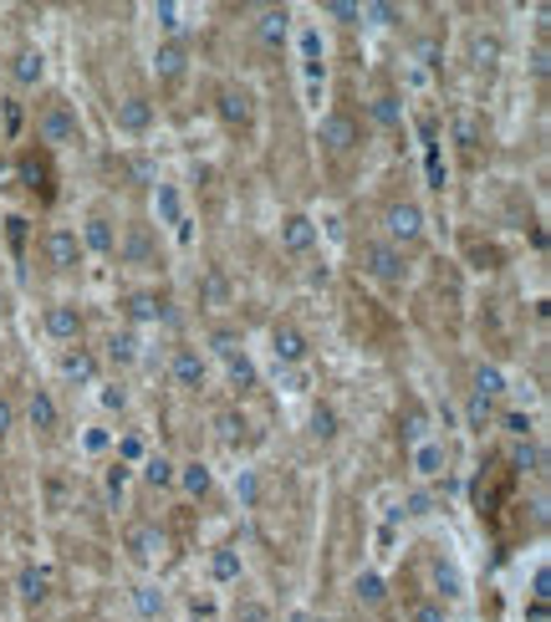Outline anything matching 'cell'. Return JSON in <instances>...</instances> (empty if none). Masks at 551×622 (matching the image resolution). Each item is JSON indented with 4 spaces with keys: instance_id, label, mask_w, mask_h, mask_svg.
<instances>
[{
    "instance_id": "6da1fadb",
    "label": "cell",
    "mask_w": 551,
    "mask_h": 622,
    "mask_svg": "<svg viewBox=\"0 0 551 622\" xmlns=\"http://www.w3.org/2000/svg\"><path fill=\"white\" fill-rule=\"evenodd\" d=\"M357 271H363L367 281H378V286L398 291V286H409L414 261H409V250L388 245L383 236H367V240H357Z\"/></svg>"
},
{
    "instance_id": "7a4b0ae2",
    "label": "cell",
    "mask_w": 551,
    "mask_h": 622,
    "mask_svg": "<svg viewBox=\"0 0 551 622\" xmlns=\"http://www.w3.org/2000/svg\"><path fill=\"white\" fill-rule=\"evenodd\" d=\"M36 143H42L46 153L82 143V112H77V102H67V97H46L42 108H36Z\"/></svg>"
},
{
    "instance_id": "3957f363",
    "label": "cell",
    "mask_w": 551,
    "mask_h": 622,
    "mask_svg": "<svg viewBox=\"0 0 551 622\" xmlns=\"http://www.w3.org/2000/svg\"><path fill=\"white\" fill-rule=\"evenodd\" d=\"M378 225H383V240L398 245V250H414L419 240H425V230H429L425 205H419V199H388L383 215H378Z\"/></svg>"
},
{
    "instance_id": "277c9868",
    "label": "cell",
    "mask_w": 551,
    "mask_h": 622,
    "mask_svg": "<svg viewBox=\"0 0 551 622\" xmlns=\"http://www.w3.org/2000/svg\"><path fill=\"white\" fill-rule=\"evenodd\" d=\"M123 552H128V561L133 567H164L169 561V552H174V541H169V531L158 526V521H133V526L123 531Z\"/></svg>"
},
{
    "instance_id": "5b68a950",
    "label": "cell",
    "mask_w": 551,
    "mask_h": 622,
    "mask_svg": "<svg viewBox=\"0 0 551 622\" xmlns=\"http://www.w3.org/2000/svg\"><path fill=\"white\" fill-rule=\"evenodd\" d=\"M123 265H133V271H154L164 255H158V230L148 220H133L118 230V250H113Z\"/></svg>"
},
{
    "instance_id": "8992f818",
    "label": "cell",
    "mask_w": 551,
    "mask_h": 622,
    "mask_svg": "<svg viewBox=\"0 0 551 622\" xmlns=\"http://www.w3.org/2000/svg\"><path fill=\"white\" fill-rule=\"evenodd\" d=\"M123 327H158V321H169L174 317V302H169V291H158V286H139V291H128L123 302Z\"/></svg>"
},
{
    "instance_id": "52a82bcc",
    "label": "cell",
    "mask_w": 551,
    "mask_h": 622,
    "mask_svg": "<svg viewBox=\"0 0 551 622\" xmlns=\"http://www.w3.org/2000/svg\"><path fill=\"white\" fill-rule=\"evenodd\" d=\"M214 118L230 133H251L255 128V92L245 83H220L214 87Z\"/></svg>"
},
{
    "instance_id": "ba28073f",
    "label": "cell",
    "mask_w": 551,
    "mask_h": 622,
    "mask_svg": "<svg viewBox=\"0 0 551 622\" xmlns=\"http://www.w3.org/2000/svg\"><path fill=\"white\" fill-rule=\"evenodd\" d=\"M317 143L332 159H348V153L363 149V123H357L353 112H322L317 118Z\"/></svg>"
},
{
    "instance_id": "9c48e42d",
    "label": "cell",
    "mask_w": 551,
    "mask_h": 622,
    "mask_svg": "<svg viewBox=\"0 0 551 622\" xmlns=\"http://www.w3.org/2000/svg\"><path fill=\"white\" fill-rule=\"evenodd\" d=\"M15 184L26 194H36L42 205H52L57 199V168H52V153L46 149H26L21 159H15Z\"/></svg>"
},
{
    "instance_id": "30bf717a",
    "label": "cell",
    "mask_w": 551,
    "mask_h": 622,
    "mask_svg": "<svg viewBox=\"0 0 551 622\" xmlns=\"http://www.w3.org/2000/svg\"><path fill=\"white\" fill-rule=\"evenodd\" d=\"M42 261L57 271V276H71V271H82L87 261V250L82 240H77V230H67V225H52L42 236Z\"/></svg>"
},
{
    "instance_id": "8fae6325",
    "label": "cell",
    "mask_w": 551,
    "mask_h": 622,
    "mask_svg": "<svg viewBox=\"0 0 551 622\" xmlns=\"http://www.w3.org/2000/svg\"><path fill=\"white\" fill-rule=\"evenodd\" d=\"M169 383L179 388V393H205V383H210V358H205L199 347L179 342L169 352Z\"/></svg>"
},
{
    "instance_id": "7c38bea8",
    "label": "cell",
    "mask_w": 551,
    "mask_h": 622,
    "mask_svg": "<svg viewBox=\"0 0 551 622\" xmlns=\"http://www.w3.org/2000/svg\"><path fill=\"white\" fill-rule=\"evenodd\" d=\"M42 332L52 337V342H62V347H77L82 342V332H87V312L77 302H52L42 312Z\"/></svg>"
},
{
    "instance_id": "4fadbf2b",
    "label": "cell",
    "mask_w": 551,
    "mask_h": 622,
    "mask_svg": "<svg viewBox=\"0 0 551 622\" xmlns=\"http://www.w3.org/2000/svg\"><path fill=\"white\" fill-rule=\"evenodd\" d=\"M251 31H255V46H261V52L282 56L286 42H291V11H286V6H266V11H255Z\"/></svg>"
},
{
    "instance_id": "5bb4252c",
    "label": "cell",
    "mask_w": 551,
    "mask_h": 622,
    "mask_svg": "<svg viewBox=\"0 0 551 622\" xmlns=\"http://www.w3.org/2000/svg\"><path fill=\"white\" fill-rule=\"evenodd\" d=\"M271 358H276V368H301L311 358V337L297 321H276L271 327Z\"/></svg>"
},
{
    "instance_id": "9a60e30c",
    "label": "cell",
    "mask_w": 551,
    "mask_h": 622,
    "mask_svg": "<svg viewBox=\"0 0 551 622\" xmlns=\"http://www.w3.org/2000/svg\"><path fill=\"white\" fill-rule=\"evenodd\" d=\"M154 118H158V108L148 102L143 92H133V97H123L113 108V128L123 133V139H143L148 128H154Z\"/></svg>"
},
{
    "instance_id": "2e32d148",
    "label": "cell",
    "mask_w": 551,
    "mask_h": 622,
    "mask_svg": "<svg viewBox=\"0 0 551 622\" xmlns=\"http://www.w3.org/2000/svg\"><path fill=\"white\" fill-rule=\"evenodd\" d=\"M108 368H118V373H128L133 362H143V337L133 332V327H113V332L102 337V352H98Z\"/></svg>"
},
{
    "instance_id": "e0dca14e",
    "label": "cell",
    "mask_w": 551,
    "mask_h": 622,
    "mask_svg": "<svg viewBox=\"0 0 551 622\" xmlns=\"http://www.w3.org/2000/svg\"><path fill=\"white\" fill-rule=\"evenodd\" d=\"M276 245H282L286 255H311V250H317V220H311V215H301V209H291V215H282V230H276Z\"/></svg>"
},
{
    "instance_id": "ac0fdd59",
    "label": "cell",
    "mask_w": 551,
    "mask_h": 622,
    "mask_svg": "<svg viewBox=\"0 0 551 622\" xmlns=\"http://www.w3.org/2000/svg\"><path fill=\"white\" fill-rule=\"evenodd\" d=\"M57 373L67 378V383H77V388H98V373H102V358L92 352V347H67L57 358Z\"/></svg>"
},
{
    "instance_id": "d6986e66",
    "label": "cell",
    "mask_w": 551,
    "mask_h": 622,
    "mask_svg": "<svg viewBox=\"0 0 551 622\" xmlns=\"http://www.w3.org/2000/svg\"><path fill=\"white\" fill-rule=\"evenodd\" d=\"M154 77L164 87H179L189 77V42H158L154 46Z\"/></svg>"
},
{
    "instance_id": "ffe728a7",
    "label": "cell",
    "mask_w": 551,
    "mask_h": 622,
    "mask_svg": "<svg viewBox=\"0 0 551 622\" xmlns=\"http://www.w3.org/2000/svg\"><path fill=\"white\" fill-rule=\"evenodd\" d=\"M11 83L21 87V92H36V87L46 83V52L42 46H21V52L11 56Z\"/></svg>"
},
{
    "instance_id": "44dd1931",
    "label": "cell",
    "mask_w": 551,
    "mask_h": 622,
    "mask_svg": "<svg viewBox=\"0 0 551 622\" xmlns=\"http://www.w3.org/2000/svg\"><path fill=\"white\" fill-rule=\"evenodd\" d=\"M77 240H82V250H87V255H113V250H118V225H113V220H108V215H102V209H98V215H87V220H82V230H77Z\"/></svg>"
},
{
    "instance_id": "7402d4cb",
    "label": "cell",
    "mask_w": 551,
    "mask_h": 622,
    "mask_svg": "<svg viewBox=\"0 0 551 622\" xmlns=\"http://www.w3.org/2000/svg\"><path fill=\"white\" fill-rule=\"evenodd\" d=\"M52 587H57V571L42 567V561H36V567H21V577H15V592H21L26 608H42L46 597H52Z\"/></svg>"
},
{
    "instance_id": "603a6c76",
    "label": "cell",
    "mask_w": 551,
    "mask_h": 622,
    "mask_svg": "<svg viewBox=\"0 0 551 622\" xmlns=\"http://www.w3.org/2000/svg\"><path fill=\"white\" fill-rule=\"evenodd\" d=\"M26 418H31V429H36V434H57L62 408H57V399H52V388H31Z\"/></svg>"
},
{
    "instance_id": "cb8c5ba5",
    "label": "cell",
    "mask_w": 551,
    "mask_h": 622,
    "mask_svg": "<svg viewBox=\"0 0 551 622\" xmlns=\"http://www.w3.org/2000/svg\"><path fill=\"white\" fill-rule=\"evenodd\" d=\"M174 484H179L189 500H210L214 495V474H210V465H205V459H189V465H179Z\"/></svg>"
},
{
    "instance_id": "d4e9b609",
    "label": "cell",
    "mask_w": 551,
    "mask_h": 622,
    "mask_svg": "<svg viewBox=\"0 0 551 622\" xmlns=\"http://www.w3.org/2000/svg\"><path fill=\"white\" fill-rule=\"evenodd\" d=\"M241 577H245L241 546H214V552H210V581H220V587H235Z\"/></svg>"
},
{
    "instance_id": "484cf974",
    "label": "cell",
    "mask_w": 551,
    "mask_h": 622,
    "mask_svg": "<svg viewBox=\"0 0 551 622\" xmlns=\"http://www.w3.org/2000/svg\"><path fill=\"white\" fill-rule=\"evenodd\" d=\"M174 474H179V465H174L169 455H143L139 459V480L148 484V490H174Z\"/></svg>"
},
{
    "instance_id": "4316f807",
    "label": "cell",
    "mask_w": 551,
    "mask_h": 622,
    "mask_svg": "<svg viewBox=\"0 0 551 622\" xmlns=\"http://www.w3.org/2000/svg\"><path fill=\"white\" fill-rule=\"evenodd\" d=\"M225 362V378H230V388L235 393H251V388H261V373H255V362H251V352H230V358H220Z\"/></svg>"
},
{
    "instance_id": "83f0119b",
    "label": "cell",
    "mask_w": 551,
    "mask_h": 622,
    "mask_svg": "<svg viewBox=\"0 0 551 622\" xmlns=\"http://www.w3.org/2000/svg\"><path fill=\"white\" fill-rule=\"evenodd\" d=\"M353 597H357V608L378 612L383 602H388V587H383V577H378V571H363V577L353 581Z\"/></svg>"
},
{
    "instance_id": "f1b7e54d",
    "label": "cell",
    "mask_w": 551,
    "mask_h": 622,
    "mask_svg": "<svg viewBox=\"0 0 551 622\" xmlns=\"http://www.w3.org/2000/svg\"><path fill=\"white\" fill-rule=\"evenodd\" d=\"M367 112H373V123L378 128H404V97L398 92H378Z\"/></svg>"
},
{
    "instance_id": "f546056e",
    "label": "cell",
    "mask_w": 551,
    "mask_h": 622,
    "mask_svg": "<svg viewBox=\"0 0 551 622\" xmlns=\"http://www.w3.org/2000/svg\"><path fill=\"white\" fill-rule=\"evenodd\" d=\"M214 429H220V439H225L230 449H241V444H251V434H245V429H251V418L235 414V408H225V414L214 418Z\"/></svg>"
},
{
    "instance_id": "4dcf8cb0",
    "label": "cell",
    "mask_w": 551,
    "mask_h": 622,
    "mask_svg": "<svg viewBox=\"0 0 551 622\" xmlns=\"http://www.w3.org/2000/svg\"><path fill=\"white\" fill-rule=\"evenodd\" d=\"M491 424H495V403L481 399V393H470V403H465V429H470V434H485Z\"/></svg>"
},
{
    "instance_id": "1f68e13d",
    "label": "cell",
    "mask_w": 551,
    "mask_h": 622,
    "mask_svg": "<svg viewBox=\"0 0 551 622\" xmlns=\"http://www.w3.org/2000/svg\"><path fill=\"white\" fill-rule=\"evenodd\" d=\"M475 393L495 403V399H500V393H506V373H500L495 362H481V368H475Z\"/></svg>"
},
{
    "instance_id": "d6a6232c",
    "label": "cell",
    "mask_w": 551,
    "mask_h": 622,
    "mask_svg": "<svg viewBox=\"0 0 551 622\" xmlns=\"http://www.w3.org/2000/svg\"><path fill=\"white\" fill-rule=\"evenodd\" d=\"M414 470L425 474V480H434L439 470H444V449H439V444H414Z\"/></svg>"
},
{
    "instance_id": "836d02e7",
    "label": "cell",
    "mask_w": 551,
    "mask_h": 622,
    "mask_svg": "<svg viewBox=\"0 0 551 622\" xmlns=\"http://www.w3.org/2000/svg\"><path fill=\"white\" fill-rule=\"evenodd\" d=\"M506 459H510V465H516V474H531V470H541V449H537V444H531V439H516V444H510V449H506Z\"/></svg>"
},
{
    "instance_id": "e575fe53",
    "label": "cell",
    "mask_w": 551,
    "mask_h": 622,
    "mask_svg": "<svg viewBox=\"0 0 551 622\" xmlns=\"http://www.w3.org/2000/svg\"><path fill=\"white\" fill-rule=\"evenodd\" d=\"M128 480H133V465H123V459H113V465H108V474H102V484H108V500H113V505H123V490H128Z\"/></svg>"
},
{
    "instance_id": "d590c367",
    "label": "cell",
    "mask_w": 551,
    "mask_h": 622,
    "mask_svg": "<svg viewBox=\"0 0 551 622\" xmlns=\"http://www.w3.org/2000/svg\"><path fill=\"white\" fill-rule=\"evenodd\" d=\"M133 608H139L143 622H158L164 618V592H158V587H139V592H133Z\"/></svg>"
},
{
    "instance_id": "8d00e7d4",
    "label": "cell",
    "mask_w": 551,
    "mask_h": 622,
    "mask_svg": "<svg viewBox=\"0 0 551 622\" xmlns=\"http://www.w3.org/2000/svg\"><path fill=\"white\" fill-rule=\"evenodd\" d=\"M434 602H444V597H460V571L450 567V561H434Z\"/></svg>"
},
{
    "instance_id": "74e56055",
    "label": "cell",
    "mask_w": 551,
    "mask_h": 622,
    "mask_svg": "<svg viewBox=\"0 0 551 622\" xmlns=\"http://www.w3.org/2000/svg\"><path fill=\"white\" fill-rule=\"evenodd\" d=\"M322 15L338 21V26H357V21H363V6H357V0H327Z\"/></svg>"
},
{
    "instance_id": "f35d334b",
    "label": "cell",
    "mask_w": 551,
    "mask_h": 622,
    "mask_svg": "<svg viewBox=\"0 0 551 622\" xmlns=\"http://www.w3.org/2000/svg\"><path fill=\"white\" fill-rule=\"evenodd\" d=\"M311 439H322V444L338 439V414H332L327 403H317V408H311Z\"/></svg>"
},
{
    "instance_id": "ab89813d",
    "label": "cell",
    "mask_w": 551,
    "mask_h": 622,
    "mask_svg": "<svg viewBox=\"0 0 551 622\" xmlns=\"http://www.w3.org/2000/svg\"><path fill=\"white\" fill-rule=\"evenodd\" d=\"M495 424H500L510 439H531V429H537V424H531V414H521V408H510V414H495Z\"/></svg>"
},
{
    "instance_id": "60d3db41",
    "label": "cell",
    "mask_w": 551,
    "mask_h": 622,
    "mask_svg": "<svg viewBox=\"0 0 551 622\" xmlns=\"http://www.w3.org/2000/svg\"><path fill=\"white\" fill-rule=\"evenodd\" d=\"M454 139H460V149H481V123H475V112H454Z\"/></svg>"
},
{
    "instance_id": "b9f144b4",
    "label": "cell",
    "mask_w": 551,
    "mask_h": 622,
    "mask_svg": "<svg viewBox=\"0 0 551 622\" xmlns=\"http://www.w3.org/2000/svg\"><path fill=\"white\" fill-rule=\"evenodd\" d=\"M241 332H235V327H214V332H210V352H214V358H230V352H241Z\"/></svg>"
},
{
    "instance_id": "7bdbcfd3",
    "label": "cell",
    "mask_w": 551,
    "mask_h": 622,
    "mask_svg": "<svg viewBox=\"0 0 551 622\" xmlns=\"http://www.w3.org/2000/svg\"><path fill=\"white\" fill-rule=\"evenodd\" d=\"M158 215H164V225H179V230H184L179 194H174V184H158Z\"/></svg>"
},
{
    "instance_id": "ee69618b",
    "label": "cell",
    "mask_w": 551,
    "mask_h": 622,
    "mask_svg": "<svg viewBox=\"0 0 551 622\" xmlns=\"http://www.w3.org/2000/svg\"><path fill=\"white\" fill-rule=\"evenodd\" d=\"M98 403L108 408V414H123V408H128V388L123 383H98Z\"/></svg>"
},
{
    "instance_id": "f6af8a7d",
    "label": "cell",
    "mask_w": 551,
    "mask_h": 622,
    "mask_svg": "<svg viewBox=\"0 0 551 622\" xmlns=\"http://www.w3.org/2000/svg\"><path fill=\"white\" fill-rule=\"evenodd\" d=\"M409 622H450V612H444V602L425 597V602H414L409 608Z\"/></svg>"
},
{
    "instance_id": "bcb514c9",
    "label": "cell",
    "mask_w": 551,
    "mask_h": 622,
    "mask_svg": "<svg viewBox=\"0 0 551 622\" xmlns=\"http://www.w3.org/2000/svg\"><path fill=\"white\" fill-rule=\"evenodd\" d=\"M425 168H429V189L444 194V159H439V143H429L425 149Z\"/></svg>"
},
{
    "instance_id": "7dc6e473",
    "label": "cell",
    "mask_w": 551,
    "mask_h": 622,
    "mask_svg": "<svg viewBox=\"0 0 551 622\" xmlns=\"http://www.w3.org/2000/svg\"><path fill=\"white\" fill-rule=\"evenodd\" d=\"M404 439H409V444H425V439H429V418H425V408H409V418H404Z\"/></svg>"
},
{
    "instance_id": "c3c4849f",
    "label": "cell",
    "mask_w": 551,
    "mask_h": 622,
    "mask_svg": "<svg viewBox=\"0 0 551 622\" xmlns=\"http://www.w3.org/2000/svg\"><path fill=\"white\" fill-rule=\"evenodd\" d=\"M363 21H378V26H394L398 6H363Z\"/></svg>"
},
{
    "instance_id": "681fc988",
    "label": "cell",
    "mask_w": 551,
    "mask_h": 622,
    "mask_svg": "<svg viewBox=\"0 0 551 622\" xmlns=\"http://www.w3.org/2000/svg\"><path fill=\"white\" fill-rule=\"evenodd\" d=\"M118 459H123V465L143 459V439H139V434H128V439H118Z\"/></svg>"
},
{
    "instance_id": "f907efd6",
    "label": "cell",
    "mask_w": 551,
    "mask_h": 622,
    "mask_svg": "<svg viewBox=\"0 0 551 622\" xmlns=\"http://www.w3.org/2000/svg\"><path fill=\"white\" fill-rule=\"evenodd\" d=\"M11 429H15V403L5 399V393H0V439H5Z\"/></svg>"
},
{
    "instance_id": "816d5d0a",
    "label": "cell",
    "mask_w": 551,
    "mask_h": 622,
    "mask_svg": "<svg viewBox=\"0 0 551 622\" xmlns=\"http://www.w3.org/2000/svg\"><path fill=\"white\" fill-rule=\"evenodd\" d=\"M235 490L245 495V505H255V500H261V484H255V474H251V470H245L241 480H235Z\"/></svg>"
},
{
    "instance_id": "f5cc1de1",
    "label": "cell",
    "mask_w": 551,
    "mask_h": 622,
    "mask_svg": "<svg viewBox=\"0 0 551 622\" xmlns=\"http://www.w3.org/2000/svg\"><path fill=\"white\" fill-rule=\"evenodd\" d=\"M21 133V102H5V139Z\"/></svg>"
},
{
    "instance_id": "db71d44e",
    "label": "cell",
    "mask_w": 551,
    "mask_h": 622,
    "mask_svg": "<svg viewBox=\"0 0 551 622\" xmlns=\"http://www.w3.org/2000/svg\"><path fill=\"white\" fill-rule=\"evenodd\" d=\"M235 618H241V622H266L271 612L261 608V602H245V608H235Z\"/></svg>"
},
{
    "instance_id": "11a10c76",
    "label": "cell",
    "mask_w": 551,
    "mask_h": 622,
    "mask_svg": "<svg viewBox=\"0 0 551 622\" xmlns=\"http://www.w3.org/2000/svg\"><path fill=\"white\" fill-rule=\"evenodd\" d=\"M205 296H210L214 306H225V281H220V276H210V281H205Z\"/></svg>"
},
{
    "instance_id": "9f6ffc18",
    "label": "cell",
    "mask_w": 551,
    "mask_h": 622,
    "mask_svg": "<svg viewBox=\"0 0 551 622\" xmlns=\"http://www.w3.org/2000/svg\"><path fill=\"white\" fill-rule=\"evenodd\" d=\"M531 72H537V77H547V46H537V52H531Z\"/></svg>"
},
{
    "instance_id": "6f0895ef",
    "label": "cell",
    "mask_w": 551,
    "mask_h": 622,
    "mask_svg": "<svg viewBox=\"0 0 551 622\" xmlns=\"http://www.w3.org/2000/svg\"><path fill=\"white\" fill-rule=\"evenodd\" d=\"M11 174H15V164H5V159H0V184L11 179Z\"/></svg>"
},
{
    "instance_id": "680465c9",
    "label": "cell",
    "mask_w": 551,
    "mask_h": 622,
    "mask_svg": "<svg viewBox=\"0 0 551 622\" xmlns=\"http://www.w3.org/2000/svg\"><path fill=\"white\" fill-rule=\"evenodd\" d=\"M286 622H317V618H311V612H291V618H286Z\"/></svg>"
},
{
    "instance_id": "91938a15",
    "label": "cell",
    "mask_w": 551,
    "mask_h": 622,
    "mask_svg": "<svg viewBox=\"0 0 551 622\" xmlns=\"http://www.w3.org/2000/svg\"><path fill=\"white\" fill-rule=\"evenodd\" d=\"M0 312H5V286H0Z\"/></svg>"
},
{
    "instance_id": "94428289",
    "label": "cell",
    "mask_w": 551,
    "mask_h": 622,
    "mask_svg": "<svg viewBox=\"0 0 551 622\" xmlns=\"http://www.w3.org/2000/svg\"><path fill=\"white\" fill-rule=\"evenodd\" d=\"M0 495H5V474H0Z\"/></svg>"
}]
</instances>
